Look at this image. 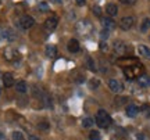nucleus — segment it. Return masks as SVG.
I'll return each mask as SVG.
<instances>
[{"label": "nucleus", "mask_w": 150, "mask_h": 140, "mask_svg": "<svg viewBox=\"0 0 150 140\" xmlns=\"http://www.w3.org/2000/svg\"><path fill=\"white\" fill-rule=\"evenodd\" d=\"M97 124V126H100V128H108L110 124H111V118H110V115L107 114V111H104V110H99L96 114V121H95Z\"/></svg>", "instance_id": "obj_1"}, {"label": "nucleus", "mask_w": 150, "mask_h": 140, "mask_svg": "<svg viewBox=\"0 0 150 140\" xmlns=\"http://www.w3.org/2000/svg\"><path fill=\"white\" fill-rule=\"evenodd\" d=\"M92 29H93V27H92V24L89 22V20H82V21H79L76 24V31L81 35H86V33L92 32Z\"/></svg>", "instance_id": "obj_2"}, {"label": "nucleus", "mask_w": 150, "mask_h": 140, "mask_svg": "<svg viewBox=\"0 0 150 140\" xmlns=\"http://www.w3.org/2000/svg\"><path fill=\"white\" fill-rule=\"evenodd\" d=\"M35 25V20H33L31 15H22L20 18V27L24 29V31H28Z\"/></svg>", "instance_id": "obj_3"}, {"label": "nucleus", "mask_w": 150, "mask_h": 140, "mask_svg": "<svg viewBox=\"0 0 150 140\" xmlns=\"http://www.w3.org/2000/svg\"><path fill=\"white\" fill-rule=\"evenodd\" d=\"M135 24V18L134 17H124L121 18V21H120V28L122 29V31H129L131 28L134 27Z\"/></svg>", "instance_id": "obj_4"}, {"label": "nucleus", "mask_w": 150, "mask_h": 140, "mask_svg": "<svg viewBox=\"0 0 150 140\" xmlns=\"http://www.w3.org/2000/svg\"><path fill=\"white\" fill-rule=\"evenodd\" d=\"M112 50L117 54H120V56H124V54H127V51H128V47H127V44L124 43L122 40H115L112 43Z\"/></svg>", "instance_id": "obj_5"}, {"label": "nucleus", "mask_w": 150, "mask_h": 140, "mask_svg": "<svg viewBox=\"0 0 150 140\" xmlns=\"http://www.w3.org/2000/svg\"><path fill=\"white\" fill-rule=\"evenodd\" d=\"M57 25H59V18L56 15H52V17H49L47 20L45 21V28L47 29V31H54L56 28H57Z\"/></svg>", "instance_id": "obj_6"}, {"label": "nucleus", "mask_w": 150, "mask_h": 140, "mask_svg": "<svg viewBox=\"0 0 150 140\" xmlns=\"http://www.w3.org/2000/svg\"><path fill=\"white\" fill-rule=\"evenodd\" d=\"M108 87H110V90L114 93H120V92H122V83L120 81H117V79H110L108 81Z\"/></svg>", "instance_id": "obj_7"}, {"label": "nucleus", "mask_w": 150, "mask_h": 140, "mask_svg": "<svg viewBox=\"0 0 150 140\" xmlns=\"http://www.w3.org/2000/svg\"><path fill=\"white\" fill-rule=\"evenodd\" d=\"M124 74L127 75L128 79H132L134 76H138L139 68H138V67H125V68H124Z\"/></svg>", "instance_id": "obj_8"}, {"label": "nucleus", "mask_w": 150, "mask_h": 140, "mask_svg": "<svg viewBox=\"0 0 150 140\" xmlns=\"http://www.w3.org/2000/svg\"><path fill=\"white\" fill-rule=\"evenodd\" d=\"M102 27H103V29L112 31V29L115 28V22L112 21V18H110V17H106V18H102Z\"/></svg>", "instance_id": "obj_9"}, {"label": "nucleus", "mask_w": 150, "mask_h": 140, "mask_svg": "<svg viewBox=\"0 0 150 140\" xmlns=\"http://www.w3.org/2000/svg\"><path fill=\"white\" fill-rule=\"evenodd\" d=\"M67 49H68V51H70V53H78V51H79V49H81L79 42H78L76 39H71L70 42L67 43Z\"/></svg>", "instance_id": "obj_10"}, {"label": "nucleus", "mask_w": 150, "mask_h": 140, "mask_svg": "<svg viewBox=\"0 0 150 140\" xmlns=\"http://www.w3.org/2000/svg\"><path fill=\"white\" fill-rule=\"evenodd\" d=\"M139 107L138 106H135V104H128L127 106V110H125V113H127V115L128 117H131V118H134V117H136L138 114H139Z\"/></svg>", "instance_id": "obj_11"}, {"label": "nucleus", "mask_w": 150, "mask_h": 140, "mask_svg": "<svg viewBox=\"0 0 150 140\" xmlns=\"http://www.w3.org/2000/svg\"><path fill=\"white\" fill-rule=\"evenodd\" d=\"M3 83H4L6 87H11L13 85H14V76H13V74H10V72H6L4 75H3Z\"/></svg>", "instance_id": "obj_12"}, {"label": "nucleus", "mask_w": 150, "mask_h": 140, "mask_svg": "<svg viewBox=\"0 0 150 140\" xmlns=\"http://www.w3.org/2000/svg\"><path fill=\"white\" fill-rule=\"evenodd\" d=\"M106 13H107L110 17H114L118 14V7L117 4H114V3H108L107 6H106Z\"/></svg>", "instance_id": "obj_13"}, {"label": "nucleus", "mask_w": 150, "mask_h": 140, "mask_svg": "<svg viewBox=\"0 0 150 140\" xmlns=\"http://www.w3.org/2000/svg\"><path fill=\"white\" fill-rule=\"evenodd\" d=\"M138 51H139V54L142 56V57L150 60V49L147 47V46H145V44H139V46H138Z\"/></svg>", "instance_id": "obj_14"}, {"label": "nucleus", "mask_w": 150, "mask_h": 140, "mask_svg": "<svg viewBox=\"0 0 150 140\" xmlns=\"http://www.w3.org/2000/svg\"><path fill=\"white\" fill-rule=\"evenodd\" d=\"M138 83L142 87H149L150 86V76L149 75H139L138 76Z\"/></svg>", "instance_id": "obj_15"}, {"label": "nucleus", "mask_w": 150, "mask_h": 140, "mask_svg": "<svg viewBox=\"0 0 150 140\" xmlns=\"http://www.w3.org/2000/svg\"><path fill=\"white\" fill-rule=\"evenodd\" d=\"M17 57V51L13 47H7L4 50V58L8 60V61H13V60Z\"/></svg>", "instance_id": "obj_16"}, {"label": "nucleus", "mask_w": 150, "mask_h": 140, "mask_svg": "<svg viewBox=\"0 0 150 140\" xmlns=\"http://www.w3.org/2000/svg\"><path fill=\"white\" fill-rule=\"evenodd\" d=\"M16 90L20 93H25L28 90V86H27V82L25 81H18L16 83Z\"/></svg>", "instance_id": "obj_17"}, {"label": "nucleus", "mask_w": 150, "mask_h": 140, "mask_svg": "<svg viewBox=\"0 0 150 140\" xmlns=\"http://www.w3.org/2000/svg\"><path fill=\"white\" fill-rule=\"evenodd\" d=\"M45 53L47 54V57H54V56L57 54V47H56L54 44H47V46H46V50H45Z\"/></svg>", "instance_id": "obj_18"}, {"label": "nucleus", "mask_w": 150, "mask_h": 140, "mask_svg": "<svg viewBox=\"0 0 150 140\" xmlns=\"http://www.w3.org/2000/svg\"><path fill=\"white\" fill-rule=\"evenodd\" d=\"M150 29V18H143L142 24H140V32L146 33Z\"/></svg>", "instance_id": "obj_19"}, {"label": "nucleus", "mask_w": 150, "mask_h": 140, "mask_svg": "<svg viewBox=\"0 0 150 140\" xmlns=\"http://www.w3.org/2000/svg\"><path fill=\"white\" fill-rule=\"evenodd\" d=\"M86 67L89 68L91 71H96V67H95V61H93V58L92 57H86Z\"/></svg>", "instance_id": "obj_20"}, {"label": "nucleus", "mask_w": 150, "mask_h": 140, "mask_svg": "<svg viewBox=\"0 0 150 140\" xmlns=\"http://www.w3.org/2000/svg\"><path fill=\"white\" fill-rule=\"evenodd\" d=\"M93 124H95V121L92 118H89V117L83 118V121H82V126L83 128H91V126H93Z\"/></svg>", "instance_id": "obj_21"}, {"label": "nucleus", "mask_w": 150, "mask_h": 140, "mask_svg": "<svg viewBox=\"0 0 150 140\" xmlns=\"http://www.w3.org/2000/svg\"><path fill=\"white\" fill-rule=\"evenodd\" d=\"M99 86H100V81H99V79H96V78L91 79V82H89V87H91V89L95 90V89H97Z\"/></svg>", "instance_id": "obj_22"}, {"label": "nucleus", "mask_w": 150, "mask_h": 140, "mask_svg": "<svg viewBox=\"0 0 150 140\" xmlns=\"http://www.w3.org/2000/svg\"><path fill=\"white\" fill-rule=\"evenodd\" d=\"M13 140H25V137L20 130H14L13 132Z\"/></svg>", "instance_id": "obj_23"}, {"label": "nucleus", "mask_w": 150, "mask_h": 140, "mask_svg": "<svg viewBox=\"0 0 150 140\" xmlns=\"http://www.w3.org/2000/svg\"><path fill=\"white\" fill-rule=\"evenodd\" d=\"M89 139L91 140H100V133L97 130H92L89 133Z\"/></svg>", "instance_id": "obj_24"}, {"label": "nucleus", "mask_w": 150, "mask_h": 140, "mask_svg": "<svg viewBox=\"0 0 150 140\" xmlns=\"http://www.w3.org/2000/svg\"><path fill=\"white\" fill-rule=\"evenodd\" d=\"M38 128H39L40 130H47L49 129V122L47 121H42V122H39Z\"/></svg>", "instance_id": "obj_25"}, {"label": "nucleus", "mask_w": 150, "mask_h": 140, "mask_svg": "<svg viewBox=\"0 0 150 140\" xmlns=\"http://www.w3.org/2000/svg\"><path fill=\"white\" fill-rule=\"evenodd\" d=\"M39 10L43 11V13H47L49 11V4L46 1H42V3H39Z\"/></svg>", "instance_id": "obj_26"}, {"label": "nucleus", "mask_w": 150, "mask_h": 140, "mask_svg": "<svg viewBox=\"0 0 150 140\" xmlns=\"http://www.w3.org/2000/svg\"><path fill=\"white\" fill-rule=\"evenodd\" d=\"M142 113L145 114V117H147V118H149V117H150V106H149V104H145V106L142 107Z\"/></svg>", "instance_id": "obj_27"}, {"label": "nucleus", "mask_w": 150, "mask_h": 140, "mask_svg": "<svg viewBox=\"0 0 150 140\" xmlns=\"http://www.w3.org/2000/svg\"><path fill=\"white\" fill-rule=\"evenodd\" d=\"M127 97H117V100H115V103H117L118 106H121V104H124V103H127Z\"/></svg>", "instance_id": "obj_28"}, {"label": "nucleus", "mask_w": 150, "mask_h": 140, "mask_svg": "<svg viewBox=\"0 0 150 140\" xmlns=\"http://www.w3.org/2000/svg\"><path fill=\"white\" fill-rule=\"evenodd\" d=\"M93 13H95V14H96V15H102V8H100V7H99V6H95V7H93Z\"/></svg>", "instance_id": "obj_29"}, {"label": "nucleus", "mask_w": 150, "mask_h": 140, "mask_svg": "<svg viewBox=\"0 0 150 140\" xmlns=\"http://www.w3.org/2000/svg\"><path fill=\"white\" fill-rule=\"evenodd\" d=\"M110 31H107V29H103L102 32H100V36H102V39H107L108 38V35H110Z\"/></svg>", "instance_id": "obj_30"}, {"label": "nucleus", "mask_w": 150, "mask_h": 140, "mask_svg": "<svg viewBox=\"0 0 150 140\" xmlns=\"http://www.w3.org/2000/svg\"><path fill=\"white\" fill-rule=\"evenodd\" d=\"M120 1H121L122 4H134L136 0H120Z\"/></svg>", "instance_id": "obj_31"}, {"label": "nucleus", "mask_w": 150, "mask_h": 140, "mask_svg": "<svg viewBox=\"0 0 150 140\" xmlns=\"http://www.w3.org/2000/svg\"><path fill=\"white\" fill-rule=\"evenodd\" d=\"M74 1H75V3H76L78 6H83V4H85L86 0H74Z\"/></svg>", "instance_id": "obj_32"}, {"label": "nucleus", "mask_w": 150, "mask_h": 140, "mask_svg": "<svg viewBox=\"0 0 150 140\" xmlns=\"http://www.w3.org/2000/svg\"><path fill=\"white\" fill-rule=\"evenodd\" d=\"M100 49H102V50H107V46H106V43H104V42H102V43H100Z\"/></svg>", "instance_id": "obj_33"}, {"label": "nucleus", "mask_w": 150, "mask_h": 140, "mask_svg": "<svg viewBox=\"0 0 150 140\" xmlns=\"http://www.w3.org/2000/svg\"><path fill=\"white\" fill-rule=\"evenodd\" d=\"M29 140H39V139H38L36 136H33V135H31V136H29Z\"/></svg>", "instance_id": "obj_34"}, {"label": "nucleus", "mask_w": 150, "mask_h": 140, "mask_svg": "<svg viewBox=\"0 0 150 140\" xmlns=\"http://www.w3.org/2000/svg\"><path fill=\"white\" fill-rule=\"evenodd\" d=\"M0 140H4V135H3L1 132H0Z\"/></svg>", "instance_id": "obj_35"}, {"label": "nucleus", "mask_w": 150, "mask_h": 140, "mask_svg": "<svg viewBox=\"0 0 150 140\" xmlns=\"http://www.w3.org/2000/svg\"><path fill=\"white\" fill-rule=\"evenodd\" d=\"M57 1H59V3H61V1H63V0H57Z\"/></svg>", "instance_id": "obj_36"}, {"label": "nucleus", "mask_w": 150, "mask_h": 140, "mask_svg": "<svg viewBox=\"0 0 150 140\" xmlns=\"http://www.w3.org/2000/svg\"><path fill=\"white\" fill-rule=\"evenodd\" d=\"M0 94H1V87H0Z\"/></svg>", "instance_id": "obj_37"}]
</instances>
